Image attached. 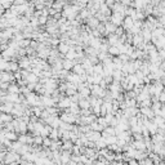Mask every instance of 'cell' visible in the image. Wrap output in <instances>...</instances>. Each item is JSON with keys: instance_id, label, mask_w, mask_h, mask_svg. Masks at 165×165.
I'll return each instance as SVG.
<instances>
[{"instance_id": "1", "label": "cell", "mask_w": 165, "mask_h": 165, "mask_svg": "<svg viewBox=\"0 0 165 165\" xmlns=\"http://www.w3.org/2000/svg\"><path fill=\"white\" fill-rule=\"evenodd\" d=\"M74 116H72V114H62V116H61V121H63V123H67V124H70V123H74Z\"/></svg>"}, {"instance_id": "2", "label": "cell", "mask_w": 165, "mask_h": 165, "mask_svg": "<svg viewBox=\"0 0 165 165\" xmlns=\"http://www.w3.org/2000/svg\"><path fill=\"white\" fill-rule=\"evenodd\" d=\"M71 105H72V102H71V99H68V98H65V99H61L60 101V107H62V108L71 107Z\"/></svg>"}, {"instance_id": "3", "label": "cell", "mask_w": 165, "mask_h": 165, "mask_svg": "<svg viewBox=\"0 0 165 165\" xmlns=\"http://www.w3.org/2000/svg\"><path fill=\"white\" fill-rule=\"evenodd\" d=\"M79 107L83 108V110H88V108L90 107V105H89V102L86 101L85 98H81V99H80V102H79Z\"/></svg>"}, {"instance_id": "4", "label": "cell", "mask_w": 165, "mask_h": 165, "mask_svg": "<svg viewBox=\"0 0 165 165\" xmlns=\"http://www.w3.org/2000/svg\"><path fill=\"white\" fill-rule=\"evenodd\" d=\"M58 49H60L61 53H63V54H67V52L70 51V46L67 44H65V43H61L60 45H58Z\"/></svg>"}, {"instance_id": "5", "label": "cell", "mask_w": 165, "mask_h": 165, "mask_svg": "<svg viewBox=\"0 0 165 165\" xmlns=\"http://www.w3.org/2000/svg\"><path fill=\"white\" fill-rule=\"evenodd\" d=\"M107 52L110 53L111 55H120V51H119V48H117V46H110Z\"/></svg>"}, {"instance_id": "6", "label": "cell", "mask_w": 165, "mask_h": 165, "mask_svg": "<svg viewBox=\"0 0 165 165\" xmlns=\"http://www.w3.org/2000/svg\"><path fill=\"white\" fill-rule=\"evenodd\" d=\"M8 90L11 92V94H18V93H20V89H18L17 85H9Z\"/></svg>"}, {"instance_id": "7", "label": "cell", "mask_w": 165, "mask_h": 165, "mask_svg": "<svg viewBox=\"0 0 165 165\" xmlns=\"http://www.w3.org/2000/svg\"><path fill=\"white\" fill-rule=\"evenodd\" d=\"M12 116H9L8 114H0V123H5V121H11Z\"/></svg>"}, {"instance_id": "8", "label": "cell", "mask_w": 165, "mask_h": 165, "mask_svg": "<svg viewBox=\"0 0 165 165\" xmlns=\"http://www.w3.org/2000/svg\"><path fill=\"white\" fill-rule=\"evenodd\" d=\"M4 136H5V138L7 139H12V141H17L18 139V137L14 136V133H11V132H5Z\"/></svg>"}, {"instance_id": "9", "label": "cell", "mask_w": 165, "mask_h": 165, "mask_svg": "<svg viewBox=\"0 0 165 165\" xmlns=\"http://www.w3.org/2000/svg\"><path fill=\"white\" fill-rule=\"evenodd\" d=\"M12 79V75L11 74H7V72H3V76H1V81L5 83V81H9Z\"/></svg>"}, {"instance_id": "10", "label": "cell", "mask_w": 165, "mask_h": 165, "mask_svg": "<svg viewBox=\"0 0 165 165\" xmlns=\"http://www.w3.org/2000/svg\"><path fill=\"white\" fill-rule=\"evenodd\" d=\"M105 29H106V31H108V32H112V31L116 30V27H115L114 23H108L105 26Z\"/></svg>"}, {"instance_id": "11", "label": "cell", "mask_w": 165, "mask_h": 165, "mask_svg": "<svg viewBox=\"0 0 165 165\" xmlns=\"http://www.w3.org/2000/svg\"><path fill=\"white\" fill-rule=\"evenodd\" d=\"M27 80L31 81V83H36V81H38V77H36L35 74H30V75L27 76Z\"/></svg>"}, {"instance_id": "12", "label": "cell", "mask_w": 165, "mask_h": 165, "mask_svg": "<svg viewBox=\"0 0 165 165\" xmlns=\"http://www.w3.org/2000/svg\"><path fill=\"white\" fill-rule=\"evenodd\" d=\"M62 148H63V150H71V148H72V143H71L70 141H66L65 142V145L62 146Z\"/></svg>"}, {"instance_id": "13", "label": "cell", "mask_w": 165, "mask_h": 165, "mask_svg": "<svg viewBox=\"0 0 165 165\" xmlns=\"http://www.w3.org/2000/svg\"><path fill=\"white\" fill-rule=\"evenodd\" d=\"M163 163H164V165H165V159H164V161H163Z\"/></svg>"}]
</instances>
